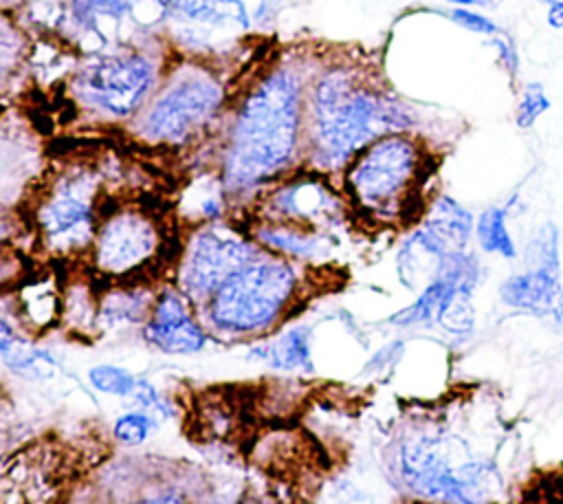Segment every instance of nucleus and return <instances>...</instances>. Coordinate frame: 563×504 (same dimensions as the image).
Listing matches in <instances>:
<instances>
[{"mask_svg": "<svg viewBox=\"0 0 563 504\" xmlns=\"http://www.w3.org/2000/svg\"><path fill=\"white\" fill-rule=\"evenodd\" d=\"M95 183L86 176H66L37 207V227L51 251L86 249L95 235Z\"/></svg>", "mask_w": 563, "mask_h": 504, "instance_id": "6e6552de", "label": "nucleus"}, {"mask_svg": "<svg viewBox=\"0 0 563 504\" xmlns=\"http://www.w3.org/2000/svg\"><path fill=\"white\" fill-rule=\"evenodd\" d=\"M147 343L167 354L200 352L207 343L202 326L194 319L180 291H163L143 326Z\"/></svg>", "mask_w": 563, "mask_h": 504, "instance_id": "9d476101", "label": "nucleus"}, {"mask_svg": "<svg viewBox=\"0 0 563 504\" xmlns=\"http://www.w3.org/2000/svg\"><path fill=\"white\" fill-rule=\"evenodd\" d=\"M550 106H552V101H550L545 88L537 81H530L521 88L517 110H515V123L521 130H528L537 123V119H541L550 110Z\"/></svg>", "mask_w": 563, "mask_h": 504, "instance_id": "412c9836", "label": "nucleus"}, {"mask_svg": "<svg viewBox=\"0 0 563 504\" xmlns=\"http://www.w3.org/2000/svg\"><path fill=\"white\" fill-rule=\"evenodd\" d=\"M88 381L95 390L110 394V396H132L139 379L121 365L99 363L88 370Z\"/></svg>", "mask_w": 563, "mask_h": 504, "instance_id": "aec40b11", "label": "nucleus"}, {"mask_svg": "<svg viewBox=\"0 0 563 504\" xmlns=\"http://www.w3.org/2000/svg\"><path fill=\"white\" fill-rule=\"evenodd\" d=\"M545 22L548 26L552 29H563V0H556L548 7V13H545Z\"/></svg>", "mask_w": 563, "mask_h": 504, "instance_id": "393cba45", "label": "nucleus"}, {"mask_svg": "<svg viewBox=\"0 0 563 504\" xmlns=\"http://www.w3.org/2000/svg\"><path fill=\"white\" fill-rule=\"evenodd\" d=\"M255 240L262 246L295 260L317 258L325 249V242L317 233V229L299 227L292 222H273V220L262 222L255 229Z\"/></svg>", "mask_w": 563, "mask_h": 504, "instance_id": "ddd939ff", "label": "nucleus"}, {"mask_svg": "<svg viewBox=\"0 0 563 504\" xmlns=\"http://www.w3.org/2000/svg\"><path fill=\"white\" fill-rule=\"evenodd\" d=\"M312 121L319 158L339 167L380 136L405 130L411 112L396 99L354 81L347 70H330L314 84Z\"/></svg>", "mask_w": 563, "mask_h": 504, "instance_id": "f03ea898", "label": "nucleus"}, {"mask_svg": "<svg viewBox=\"0 0 563 504\" xmlns=\"http://www.w3.org/2000/svg\"><path fill=\"white\" fill-rule=\"evenodd\" d=\"M220 101L222 88L211 77H180L147 108L141 121V132L150 141L180 143L211 119Z\"/></svg>", "mask_w": 563, "mask_h": 504, "instance_id": "423d86ee", "label": "nucleus"}, {"mask_svg": "<svg viewBox=\"0 0 563 504\" xmlns=\"http://www.w3.org/2000/svg\"><path fill=\"white\" fill-rule=\"evenodd\" d=\"M299 81L295 73H271L240 108L222 161L227 191L260 185L282 172L297 147Z\"/></svg>", "mask_w": 563, "mask_h": 504, "instance_id": "f257e3e1", "label": "nucleus"}, {"mask_svg": "<svg viewBox=\"0 0 563 504\" xmlns=\"http://www.w3.org/2000/svg\"><path fill=\"white\" fill-rule=\"evenodd\" d=\"M154 427V416L143 409H132L121 414L112 425V436L128 447H136L147 440Z\"/></svg>", "mask_w": 563, "mask_h": 504, "instance_id": "4be33fe9", "label": "nucleus"}, {"mask_svg": "<svg viewBox=\"0 0 563 504\" xmlns=\"http://www.w3.org/2000/svg\"><path fill=\"white\" fill-rule=\"evenodd\" d=\"M158 246V231L141 211L125 209L110 216L95 235V264L108 275L130 273L145 264Z\"/></svg>", "mask_w": 563, "mask_h": 504, "instance_id": "1a4fd4ad", "label": "nucleus"}, {"mask_svg": "<svg viewBox=\"0 0 563 504\" xmlns=\"http://www.w3.org/2000/svg\"><path fill=\"white\" fill-rule=\"evenodd\" d=\"M457 26H462V29H466V31H471V33H477V35H497L501 29L497 26V22L495 20H490L488 15H484V13H477L475 9H471V7H455V9H451L449 13H446Z\"/></svg>", "mask_w": 563, "mask_h": 504, "instance_id": "5701e85b", "label": "nucleus"}, {"mask_svg": "<svg viewBox=\"0 0 563 504\" xmlns=\"http://www.w3.org/2000/svg\"><path fill=\"white\" fill-rule=\"evenodd\" d=\"M0 337H2L0 339L2 359H4L7 368H11L15 374H22L29 379H40V381L55 376V370H57L55 359L44 350L26 346L18 337V332H13L7 315L2 317V324H0Z\"/></svg>", "mask_w": 563, "mask_h": 504, "instance_id": "2eb2a0df", "label": "nucleus"}, {"mask_svg": "<svg viewBox=\"0 0 563 504\" xmlns=\"http://www.w3.org/2000/svg\"><path fill=\"white\" fill-rule=\"evenodd\" d=\"M308 337H310L308 328L297 326L292 330H286L271 343L251 350L249 357H257L260 361H264L273 368H282V370H299V368L310 370L312 361H310Z\"/></svg>", "mask_w": 563, "mask_h": 504, "instance_id": "dca6fc26", "label": "nucleus"}, {"mask_svg": "<svg viewBox=\"0 0 563 504\" xmlns=\"http://www.w3.org/2000/svg\"><path fill=\"white\" fill-rule=\"evenodd\" d=\"M266 207L273 211V222H292L308 229L334 220L339 211L334 196L314 180L279 187L266 198Z\"/></svg>", "mask_w": 563, "mask_h": 504, "instance_id": "f8f14e48", "label": "nucleus"}, {"mask_svg": "<svg viewBox=\"0 0 563 504\" xmlns=\"http://www.w3.org/2000/svg\"><path fill=\"white\" fill-rule=\"evenodd\" d=\"M488 44L497 51V59L504 66V70L510 75V79H515L519 73V53H517L515 42L506 33L499 31L497 35H490Z\"/></svg>", "mask_w": 563, "mask_h": 504, "instance_id": "b1692460", "label": "nucleus"}, {"mask_svg": "<svg viewBox=\"0 0 563 504\" xmlns=\"http://www.w3.org/2000/svg\"><path fill=\"white\" fill-rule=\"evenodd\" d=\"M257 249L222 224H205L189 238L178 264V288L191 302H207Z\"/></svg>", "mask_w": 563, "mask_h": 504, "instance_id": "39448f33", "label": "nucleus"}, {"mask_svg": "<svg viewBox=\"0 0 563 504\" xmlns=\"http://www.w3.org/2000/svg\"><path fill=\"white\" fill-rule=\"evenodd\" d=\"M422 227H427L446 251H453L466 249V242L475 231V220L471 211L451 196H438Z\"/></svg>", "mask_w": 563, "mask_h": 504, "instance_id": "4468645a", "label": "nucleus"}, {"mask_svg": "<svg viewBox=\"0 0 563 504\" xmlns=\"http://www.w3.org/2000/svg\"><path fill=\"white\" fill-rule=\"evenodd\" d=\"M420 154L411 139L387 134L356 154L345 172L350 200L369 216H402L418 180Z\"/></svg>", "mask_w": 563, "mask_h": 504, "instance_id": "20e7f679", "label": "nucleus"}, {"mask_svg": "<svg viewBox=\"0 0 563 504\" xmlns=\"http://www.w3.org/2000/svg\"><path fill=\"white\" fill-rule=\"evenodd\" d=\"M20 310L31 328L44 330L48 328L59 315V299L57 293L42 282H35L20 293Z\"/></svg>", "mask_w": 563, "mask_h": 504, "instance_id": "6ab92c4d", "label": "nucleus"}, {"mask_svg": "<svg viewBox=\"0 0 563 504\" xmlns=\"http://www.w3.org/2000/svg\"><path fill=\"white\" fill-rule=\"evenodd\" d=\"M537 2H541V4H545V7H550L552 2H556V0H537Z\"/></svg>", "mask_w": 563, "mask_h": 504, "instance_id": "bb28decb", "label": "nucleus"}, {"mask_svg": "<svg viewBox=\"0 0 563 504\" xmlns=\"http://www.w3.org/2000/svg\"><path fill=\"white\" fill-rule=\"evenodd\" d=\"M499 297L510 308L563 321V284L559 266H530L523 273L510 275L499 286Z\"/></svg>", "mask_w": 563, "mask_h": 504, "instance_id": "9b49d317", "label": "nucleus"}, {"mask_svg": "<svg viewBox=\"0 0 563 504\" xmlns=\"http://www.w3.org/2000/svg\"><path fill=\"white\" fill-rule=\"evenodd\" d=\"M446 2H451L455 7H471V9H475V7H493L499 0H446Z\"/></svg>", "mask_w": 563, "mask_h": 504, "instance_id": "a878e982", "label": "nucleus"}, {"mask_svg": "<svg viewBox=\"0 0 563 504\" xmlns=\"http://www.w3.org/2000/svg\"><path fill=\"white\" fill-rule=\"evenodd\" d=\"M154 84V64L139 55H114L86 66L77 75L79 97L112 117L134 112Z\"/></svg>", "mask_w": 563, "mask_h": 504, "instance_id": "0eeeda50", "label": "nucleus"}, {"mask_svg": "<svg viewBox=\"0 0 563 504\" xmlns=\"http://www.w3.org/2000/svg\"><path fill=\"white\" fill-rule=\"evenodd\" d=\"M295 291L297 275L286 260L255 255L207 299V319L224 335H257L282 319Z\"/></svg>", "mask_w": 563, "mask_h": 504, "instance_id": "7ed1b4c3", "label": "nucleus"}, {"mask_svg": "<svg viewBox=\"0 0 563 504\" xmlns=\"http://www.w3.org/2000/svg\"><path fill=\"white\" fill-rule=\"evenodd\" d=\"M508 207H488L475 220V238L486 253L501 255L504 260L517 258L515 240L506 224Z\"/></svg>", "mask_w": 563, "mask_h": 504, "instance_id": "f3484780", "label": "nucleus"}, {"mask_svg": "<svg viewBox=\"0 0 563 504\" xmlns=\"http://www.w3.org/2000/svg\"><path fill=\"white\" fill-rule=\"evenodd\" d=\"M145 293L136 291H121V293H110L106 295L101 308H99V319L103 326H121V324H136L150 317L152 313V302L143 297Z\"/></svg>", "mask_w": 563, "mask_h": 504, "instance_id": "a211bd4d", "label": "nucleus"}]
</instances>
